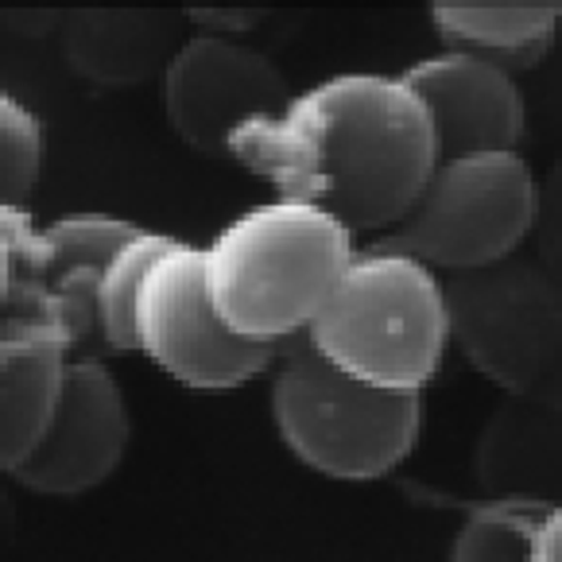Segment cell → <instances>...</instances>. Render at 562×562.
<instances>
[{"label": "cell", "instance_id": "cell-1", "mask_svg": "<svg viewBox=\"0 0 562 562\" xmlns=\"http://www.w3.org/2000/svg\"><path fill=\"white\" fill-rule=\"evenodd\" d=\"M225 156L265 179L276 199L315 202L353 237H381L439 164V140L404 78L346 70L240 121Z\"/></svg>", "mask_w": 562, "mask_h": 562}, {"label": "cell", "instance_id": "cell-2", "mask_svg": "<svg viewBox=\"0 0 562 562\" xmlns=\"http://www.w3.org/2000/svg\"><path fill=\"white\" fill-rule=\"evenodd\" d=\"M199 248L217 318L240 338L276 349L323 311L357 245L315 202L265 199L233 214Z\"/></svg>", "mask_w": 562, "mask_h": 562}, {"label": "cell", "instance_id": "cell-3", "mask_svg": "<svg viewBox=\"0 0 562 562\" xmlns=\"http://www.w3.org/2000/svg\"><path fill=\"white\" fill-rule=\"evenodd\" d=\"M303 341L353 381L423 396L450 349L442 276L381 240L353 248Z\"/></svg>", "mask_w": 562, "mask_h": 562}, {"label": "cell", "instance_id": "cell-4", "mask_svg": "<svg viewBox=\"0 0 562 562\" xmlns=\"http://www.w3.org/2000/svg\"><path fill=\"white\" fill-rule=\"evenodd\" d=\"M268 404L283 447L330 481L389 477L407 462L423 430L419 392L353 381L311 353L306 341L283 349L280 364L272 361Z\"/></svg>", "mask_w": 562, "mask_h": 562}, {"label": "cell", "instance_id": "cell-5", "mask_svg": "<svg viewBox=\"0 0 562 562\" xmlns=\"http://www.w3.org/2000/svg\"><path fill=\"white\" fill-rule=\"evenodd\" d=\"M539 217V187L524 151L439 156L419 194L381 245L450 276L520 252Z\"/></svg>", "mask_w": 562, "mask_h": 562}, {"label": "cell", "instance_id": "cell-6", "mask_svg": "<svg viewBox=\"0 0 562 562\" xmlns=\"http://www.w3.org/2000/svg\"><path fill=\"white\" fill-rule=\"evenodd\" d=\"M447 338L488 384L551 400L559 376L562 303L554 276L528 252L442 276Z\"/></svg>", "mask_w": 562, "mask_h": 562}, {"label": "cell", "instance_id": "cell-7", "mask_svg": "<svg viewBox=\"0 0 562 562\" xmlns=\"http://www.w3.org/2000/svg\"><path fill=\"white\" fill-rule=\"evenodd\" d=\"M133 341L159 372L194 392H229L272 369L276 349L233 334L202 283V248L175 237L148 268L133 311Z\"/></svg>", "mask_w": 562, "mask_h": 562}, {"label": "cell", "instance_id": "cell-8", "mask_svg": "<svg viewBox=\"0 0 562 562\" xmlns=\"http://www.w3.org/2000/svg\"><path fill=\"white\" fill-rule=\"evenodd\" d=\"M164 113L187 148L202 156L225 151L240 121L272 113L291 98L283 70L245 40L187 32L159 70Z\"/></svg>", "mask_w": 562, "mask_h": 562}, {"label": "cell", "instance_id": "cell-9", "mask_svg": "<svg viewBox=\"0 0 562 562\" xmlns=\"http://www.w3.org/2000/svg\"><path fill=\"white\" fill-rule=\"evenodd\" d=\"M128 442L133 412L121 381L98 357H70L47 435L9 477L40 496H82L113 477Z\"/></svg>", "mask_w": 562, "mask_h": 562}, {"label": "cell", "instance_id": "cell-10", "mask_svg": "<svg viewBox=\"0 0 562 562\" xmlns=\"http://www.w3.org/2000/svg\"><path fill=\"white\" fill-rule=\"evenodd\" d=\"M427 113L439 156L462 151H520L528 105L516 75L470 50L442 47L400 70Z\"/></svg>", "mask_w": 562, "mask_h": 562}, {"label": "cell", "instance_id": "cell-11", "mask_svg": "<svg viewBox=\"0 0 562 562\" xmlns=\"http://www.w3.org/2000/svg\"><path fill=\"white\" fill-rule=\"evenodd\" d=\"M75 341L40 306L0 318V473H12L55 419Z\"/></svg>", "mask_w": 562, "mask_h": 562}, {"label": "cell", "instance_id": "cell-12", "mask_svg": "<svg viewBox=\"0 0 562 562\" xmlns=\"http://www.w3.org/2000/svg\"><path fill=\"white\" fill-rule=\"evenodd\" d=\"M182 12H78L63 35L70 67L90 82L128 86L164 70L182 35Z\"/></svg>", "mask_w": 562, "mask_h": 562}, {"label": "cell", "instance_id": "cell-13", "mask_svg": "<svg viewBox=\"0 0 562 562\" xmlns=\"http://www.w3.org/2000/svg\"><path fill=\"white\" fill-rule=\"evenodd\" d=\"M562 9L559 4H458L442 0L430 4V24L439 32L442 47L470 50L508 75L531 67L554 43Z\"/></svg>", "mask_w": 562, "mask_h": 562}, {"label": "cell", "instance_id": "cell-14", "mask_svg": "<svg viewBox=\"0 0 562 562\" xmlns=\"http://www.w3.org/2000/svg\"><path fill=\"white\" fill-rule=\"evenodd\" d=\"M171 233L140 229L133 237H124L121 245L105 257V265L93 272V334L105 341L113 353H136L133 341V311L140 283L148 268L164 257V248L171 245Z\"/></svg>", "mask_w": 562, "mask_h": 562}, {"label": "cell", "instance_id": "cell-15", "mask_svg": "<svg viewBox=\"0 0 562 562\" xmlns=\"http://www.w3.org/2000/svg\"><path fill=\"white\" fill-rule=\"evenodd\" d=\"M140 222L109 210H70L40 225V272H70V268H93L98 272L105 257L133 237Z\"/></svg>", "mask_w": 562, "mask_h": 562}, {"label": "cell", "instance_id": "cell-16", "mask_svg": "<svg viewBox=\"0 0 562 562\" xmlns=\"http://www.w3.org/2000/svg\"><path fill=\"white\" fill-rule=\"evenodd\" d=\"M43 175V121L0 86V206L27 210Z\"/></svg>", "mask_w": 562, "mask_h": 562}, {"label": "cell", "instance_id": "cell-17", "mask_svg": "<svg viewBox=\"0 0 562 562\" xmlns=\"http://www.w3.org/2000/svg\"><path fill=\"white\" fill-rule=\"evenodd\" d=\"M531 513L536 505L520 496L473 508L454 531L447 562H524V531H528Z\"/></svg>", "mask_w": 562, "mask_h": 562}, {"label": "cell", "instance_id": "cell-18", "mask_svg": "<svg viewBox=\"0 0 562 562\" xmlns=\"http://www.w3.org/2000/svg\"><path fill=\"white\" fill-rule=\"evenodd\" d=\"M524 562H562V508L536 505L524 531Z\"/></svg>", "mask_w": 562, "mask_h": 562}, {"label": "cell", "instance_id": "cell-19", "mask_svg": "<svg viewBox=\"0 0 562 562\" xmlns=\"http://www.w3.org/2000/svg\"><path fill=\"white\" fill-rule=\"evenodd\" d=\"M260 12L248 9H187L182 12V24L191 32H206V35H225V40H240L252 27L260 24Z\"/></svg>", "mask_w": 562, "mask_h": 562}, {"label": "cell", "instance_id": "cell-20", "mask_svg": "<svg viewBox=\"0 0 562 562\" xmlns=\"http://www.w3.org/2000/svg\"><path fill=\"white\" fill-rule=\"evenodd\" d=\"M0 237H12L16 248V268L40 272V225L27 222V210H4L0 206Z\"/></svg>", "mask_w": 562, "mask_h": 562}]
</instances>
